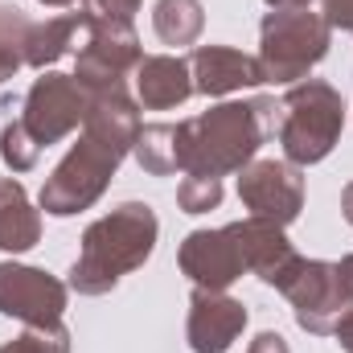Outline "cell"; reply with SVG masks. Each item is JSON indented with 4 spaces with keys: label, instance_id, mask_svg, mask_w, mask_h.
Listing matches in <instances>:
<instances>
[{
    "label": "cell",
    "instance_id": "cell-6",
    "mask_svg": "<svg viewBox=\"0 0 353 353\" xmlns=\"http://www.w3.org/2000/svg\"><path fill=\"white\" fill-rule=\"evenodd\" d=\"M83 46L74 50V79L83 90H103V87H123L128 74H136V66L144 62L140 37L132 25L123 21H99L83 12Z\"/></svg>",
    "mask_w": 353,
    "mask_h": 353
},
{
    "label": "cell",
    "instance_id": "cell-27",
    "mask_svg": "<svg viewBox=\"0 0 353 353\" xmlns=\"http://www.w3.org/2000/svg\"><path fill=\"white\" fill-rule=\"evenodd\" d=\"M333 337H337V345H341L345 353H353V308L337 316V325H333Z\"/></svg>",
    "mask_w": 353,
    "mask_h": 353
},
{
    "label": "cell",
    "instance_id": "cell-21",
    "mask_svg": "<svg viewBox=\"0 0 353 353\" xmlns=\"http://www.w3.org/2000/svg\"><path fill=\"white\" fill-rule=\"evenodd\" d=\"M0 161H4L12 173H29V169H37V161H41V144L29 136V128L21 123V115L8 119L4 132H0Z\"/></svg>",
    "mask_w": 353,
    "mask_h": 353
},
{
    "label": "cell",
    "instance_id": "cell-16",
    "mask_svg": "<svg viewBox=\"0 0 353 353\" xmlns=\"http://www.w3.org/2000/svg\"><path fill=\"white\" fill-rule=\"evenodd\" d=\"M41 243V214L33 210L21 181L0 176V251L21 255Z\"/></svg>",
    "mask_w": 353,
    "mask_h": 353
},
{
    "label": "cell",
    "instance_id": "cell-22",
    "mask_svg": "<svg viewBox=\"0 0 353 353\" xmlns=\"http://www.w3.org/2000/svg\"><path fill=\"white\" fill-rule=\"evenodd\" d=\"M176 205L181 214H210L222 205V176L210 173H185V181L176 185Z\"/></svg>",
    "mask_w": 353,
    "mask_h": 353
},
{
    "label": "cell",
    "instance_id": "cell-23",
    "mask_svg": "<svg viewBox=\"0 0 353 353\" xmlns=\"http://www.w3.org/2000/svg\"><path fill=\"white\" fill-rule=\"evenodd\" d=\"M0 353H70V329L50 325V329H25L21 337L4 341Z\"/></svg>",
    "mask_w": 353,
    "mask_h": 353
},
{
    "label": "cell",
    "instance_id": "cell-8",
    "mask_svg": "<svg viewBox=\"0 0 353 353\" xmlns=\"http://www.w3.org/2000/svg\"><path fill=\"white\" fill-rule=\"evenodd\" d=\"M70 288L41 271V267H25V263H0V316L21 321L29 329H50L62 325Z\"/></svg>",
    "mask_w": 353,
    "mask_h": 353
},
{
    "label": "cell",
    "instance_id": "cell-28",
    "mask_svg": "<svg viewBox=\"0 0 353 353\" xmlns=\"http://www.w3.org/2000/svg\"><path fill=\"white\" fill-rule=\"evenodd\" d=\"M337 275H341V288H345V296H350V304H353V251L337 263Z\"/></svg>",
    "mask_w": 353,
    "mask_h": 353
},
{
    "label": "cell",
    "instance_id": "cell-31",
    "mask_svg": "<svg viewBox=\"0 0 353 353\" xmlns=\"http://www.w3.org/2000/svg\"><path fill=\"white\" fill-rule=\"evenodd\" d=\"M37 4H50V8H66V4H74V0H37Z\"/></svg>",
    "mask_w": 353,
    "mask_h": 353
},
{
    "label": "cell",
    "instance_id": "cell-29",
    "mask_svg": "<svg viewBox=\"0 0 353 353\" xmlns=\"http://www.w3.org/2000/svg\"><path fill=\"white\" fill-rule=\"evenodd\" d=\"M341 214H345V222L353 226V181L341 189Z\"/></svg>",
    "mask_w": 353,
    "mask_h": 353
},
{
    "label": "cell",
    "instance_id": "cell-9",
    "mask_svg": "<svg viewBox=\"0 0 353 353\" xmlns=\"http://www.w3.org/2000/svg\"><path fill=\"white\" fill-rule=\"evenodd\" d=\"M283 296L292 300V316L304 333L312 337H333V325L341 312H350V296L341 288L337 263L329 259H304L296 279L283 288Z\"/></svg>",
    "mask_w": 353,
    "mask_h": 353
},
{
    "label": "cell",
    "instance_id": "cell-2",
    "mask_svg": "<svg viewBox=\"0 0 353 353\" xmlns=\"http://www.w3.org/2000/svg\"><path fill=\"white\" fill-rule=\"evenodd\" d=\"M161 222L152 205L144 201H123L99 222H90L83 234V251L70 267V288L79 296H107L123 275L148 263L157 251Z\"/></svg>",
    "mask_w": 353,
    "mask_h": 353
},
{
    "label": "cell",
    "instance_id": "cell-1",
    "mask_svg": "<svg viewBox=\"0 0 353 353\" xmlns=\"http://www.w3.org/2000/svg\"><path fill=\"white\" fill-rule=\"evenodd\" d=\"M275 119H279V103L263 94L218 103L176 123V161L185 173H243L263 148V140L275 132Z\"/></svg>",
    "mask_w": 353,
    "mask_h": 353
},
{
    "label": "cell",
    "instance_id": "cell-25",
    "mask_svg": "<svg viewBox=\"0 0 353 353\" xmlns=\"http://www.w3.org/2000/svg\"><path fill=\"white\" fill-rule=\"evenodd\" d=\"M321 17L329 21V29L353 33V0H321Z\"/></svg>",
    "mask_w": 353,
    "mask_h": 353
},
{
    "label": "cell",
    "instance_id": "cell-5",
    "mask_svg": "<svg viewBox=\"0 0 353 353\" xmlns=\"http://www.w3.org/2000/svg\"><path fill=\"white\" fill-rule=\"evenodd\" d=\"M123 157H128L123 148L107 144L94 132H83V140L70 144V152L58 161V169L46 176L41 197H37L41 210L54 214V218H70V214L90 210L107 193V185H111V176H115Z\"/></svg>",
    "mask_w": 353,
    "mask_h": 353
},
{
    "label": "cell",
    "instance_id": "cell-10",
    "mask_svg": "<svg viewBox=\"0 0 353 353\" xmlns=\"http://www.w3.org/2000/svg\"><path fill=\"white\" fill-rule=\"evenodd\" d=\"M239 201L251 218L288 226L304 210V176L288 161H251L239 176Z\"/></svg>",
    "mask_w": 353,
    "mask_h": 353
},
{
    "label": "cell",
    "instance_id": "cell-30",
    "mask_svg": "<svg viewBox=\"0 0 353 353\" xmlns=\"http://www.w3.org/2000/svg\"><path fill=\"white\" fill-rule=\"evenodd\" d=\"M271 8H308V0H267Z\"/></svg>",
    "mask_w": 353,
    "mask_h": 353
},
{
    "label": "cell",
    "instance_id": "cell-13",
    "mask_svg": "<svg viewBox=\"0 0 353 353\" xmlns=\"http://www.w3.org/2000/svg\"><path fill=\"white\" fill-rule=\"evenodd\" d=\"M247 329V308L243 300L226 296V292H205L193 288L189 296V321H185V337L193 353H226Z\"/></svg>",
    "mask_w": 353,
    "mask_h": 353
},
{
    "label": "cell",
    "instance_id": "cell-14",
    "mask_svg": "<svg viewBox=\"0 0 353 353\" xmlns=\"http://www.w3.org/2000/svg\"><path fill=\"white\" fill-rule=\"evenodd\" d=\"M189 70H193V90H201L210 99H222V94H234V90L247 87H263L259 58L230 50V46H197L189 54Z\"/></svg>",
    "mask_w": 353,
    "mask_h": 353
},
{
    "label": "cell",
    "instance_id": "cell-17",
    "mask_svg": "<svg viewBox=\"0 0 353 353\" xmlns=\"http://www.w3.org/2000/svg\"><path fill=\"white\" fill-rule=\"evenodd\" d=\"M83 12H66V17H50V21H33L29 37H25V66L33 70H50L58 58H66L70 50H79V33H83Z\"/></svg>",
    "mask_w": 353,
    "mask_h": 353
},
{
    "label": "cell",
    "instance_id": "cell-19",
    "mask_svg": "<svg viewBox=\"0 0 353 353\" xmlns=\"http://www.w3.org/2000/svg\"><path fill=\"white\" fill-rule=\"evenodd\" d=\"M132 157H136V165L148 176L176 173L181 169V161H176V128L173 123H148V128H140V136L132 144Z\"/></svg>",
    "mask_w": 353,
    "mask_h": 353
},
{
    "label": "cell",
    "instance_id": "cell-18",
    "mask_svg": "<svg viewBox=\"0 0 353 353\" xmlns=\"http://www.w3.org/2000/svg\"><path fill=\"white\" fill-rule=\"evenodd\" d=\"M152 29L165 46H193L205 29V8L201 0H157Z\"/></svg>",
    "mask_w": 353,
    "mask_h": 353
},
{
    "label": "cell",
    "instance_id": "cell-15",
    "mask_svg": "<svg viewBox=\"0 0 353 353\" xmlns=\"http://www.w3.org/2000/svg\"><path fill=\"white\" fill-rule=\"evenodd\" d=\"M193 94V70L176 54H148L136 66V103L148 111H173Z\"/></svg>",
    "mask_w": 353,
    "mask_h": 353
},
{
    "label": "cell",
    "instance_id": "cell-20",
    "mask_svg": "<svg viewBox=\"0 0 353 353\" xmlns=\"http://www.w3.org/2000/svg\"><path fill=\"white\" fill-rule=\"evenodd\" d=\"M33 21L17 4H0V83H8L25 66V37Z\"/></svg>",
    "mask_w": 353,
    "mask_h": 353
},
{
    "label": "cell",
    "instance_id": "cell-12",
    "mask_svg": "<svg viewBox=\"0 0 353 353\" xmlns=\"http://www.w3.org/2000/svg\"><path fill=\"white\" fill-rule=\"evenodd\" d=\"M230 230H234V239H239V251H243L247 271L259 275L267 288L283 292V288L296 279V271H300V263H304V255L288 243L283 226L247 214L243 222H230Z\"/></svg>",
    "mask_w": 353,
    "mask_h": 353
},
{
    "label": "cell",
    "instance_id": "cell-4",
    "mask_svg": "<svg viewBox=\"0 0 353 353\" xmlns=\"http://www.w3.org/2000/svg\"><path fill=\"white\" fill-rule=\"evenodd\" d=\"M333 29L312 8H271L259 25V70L263 83H304L316 62H325Z\"/></svg>",
    "mask_w": 353,
    "mask_h": 353
},
{
    "label": "cell",
    "instance_id": "cell-24",
    "mask_svg": "<svg viewBox=\"0 0 353 353\" xmlns=\"http://www.w3.org/2000/svg\"><path fill=\"white\" fill-rule=\"evenodd\" d=\"M87 17H99V21H123L132 25V17L140 12V0H79Z\"/></svg>",
    "mask_w": 353,
    "mask_h": 353
},
{
    "label": "cell",
    "instance_id": "cell-3",
    "mask_svg": "<svg viewBox=\"0 0 353 353\" xmlns=\"http://www.w3.org/2000/svg\"><path fill=\"white\" fill-rule=\"evenodd\" d=\"M345 128V99L341 90L329 87L325 79H304L283 94L279 103V119H275V136L283 148V161L296 169L321 165Z\"/></svg>",
    "mask_w": 353,
    "mask_h": 353
},
{
    "label": "cell",
    "instance_id": "cell-11",
    "mask_svg": "<svg viewBox=\"0 0 353 353\" xmlns=\"http://www.w3.org/2000/svg\"><path fill=\"white\" fill-rule=\"evenodd\" d=\"M176 263H181V271L193 279V288H205V292H226L234 279L247 275L239 239H234L230 226L185 234V243H181V251H176Z\"/></svg>",
    "mask_w": 353,
    "mask_h": 353
},
{
    "label": "cell",
    "instance_id": "cell-26",
    "mask_svg": "<svg viewBox=\"0 0 353 353\" xmlns=\"http://www.w3.org/2000/svg\"><path fill=\"white\" fill-rule=\"evenodd\" d=\"M247 353H292V350H288V341H283L279 333H259V337L247 345Z\"/></svg>",
    "mask_w": 353,
    "mask_h": 353
},
{
    "label": "cell",
    "instance_id": "cell-7",
    "mask_svg": "<svg viewBox=\"0 0 353 353\" xmlns=\"http://www.w3.org/2000/svg\"><path fill=\"white\" fill-rule=\"evenodd\" d=\"M83 119H87V90L79 87L74 74L41 70V79L21 94V123L41 148L79 132Z\"/></svg>",
    "mask_w": 353,
    "mask_h": 353
}]
</instances>
